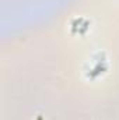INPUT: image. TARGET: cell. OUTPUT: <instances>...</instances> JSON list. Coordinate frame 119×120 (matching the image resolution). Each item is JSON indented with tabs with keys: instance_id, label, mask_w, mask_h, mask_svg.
<instances>
[{
	"instance_id": "6da1fadb",
	"label": "cell",
	"mask_w": 119,
	"mask_h": 120,
	"mask_svg": "<svg viewBox=\"0 0 119 120\" xmlns=\"http://www.w3.org/2000/svg\"><path fill=\"white\" fill-rule=\"evenodd\" d=\"M38 120H42V116H38Z\"/></svg>"
}]
</instances>
